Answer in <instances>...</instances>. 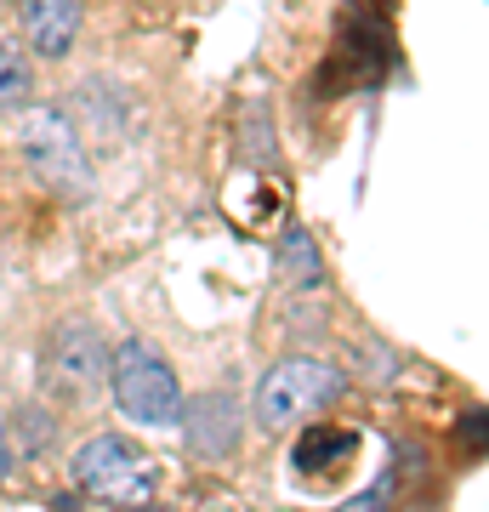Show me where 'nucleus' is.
Segmentation results:
<instances>
[{
  "label": "nucleus",
  "instance_id": "nucleus-1",
  "mask_svg": "<svg viewBox=\"0 0 489 512\" xmlns=\"http://www.w3.org/2000/svg\"><path fill=\"white\" fill-rule=\"evenodd\" d=\"M347 393V376L330 359H308V353H296V359H279V365L256 382V421L268 427V433H285V427H302L313 421L325 404H336Z\"/></svg>",
  "mask_w": 489,
  "mask_h": 512
},
{
  "label": "nucleus",
  "instance_id": "nucleus-2",
  "mask_svg": "<svg viewBox=\"0 0 489 512\" xmlns=\"http://www.w3.org/2000/svg\"><path fill=\"white\" fill-rule=\"evenodd\" d=\"M74 484L97 501H109V507H148V495L160 484V467L148 450L126 439V433H97L74 450Z\"/></svg>",
  "mask_w": 489,
  "mask_h": 512
},
{
  "label": "nucleus",
  "instance_id": "nucleus-3",
  "mask_svg": "<svg viewBox=\"0 0 489 512\" xmlns=\"http://www.w3.org/2000/svg\"><path fill=\"white\" fill-rule=\"evenodd\" d=\"M109 387H114V404H120L137 427H177L182 382H177V370L160 359V348H148V342H120V348L109 353Z\"/></svg>",
  "mask_w": 489,
  "mask_h": 512
},
{
  "label": "nucleus",
  "instance_id": "nucleus-4",
  "mask_svg": "<svg viewBox=\"0 0 489 512\" xmlns=\"http://www.w3.org/2000/svg\"><path fill=\"white\" fill-rule=\"evenodd\" d=\"M12 143H18V154L29 160V171L46 188H57V194H86L91 160H86V148H80V131L69 126V114L40 109V103L23 109L12 120Z\"/></svg>",
  "mask_w": 489,
  "mask_h": 512
},
{
  "label": "nucleus",
  "instance_id": "nucleus-5",
  "mask_svg": "<svg viewBox=\"0 0 489 512\" xmlns=\"http://www.w3.org/2000/svg\"><path fill=\"white\" fill-rule=\"evenodd\" d=\"M103 370H109V348L91 325H63L52 336V353H46V382H52L57 399H91L103 387Z\"/></svg>",
  "mask_w": 489,
  "mask_h": 512
},
{
  "label": "nucleus",
  "instance_id": "nucleus-6",
  "mask_svg": "<svg viewBox=\"0 0 489 512\" xmlns=\"http://www.w3.org/2000/svg\"><path fill=\"white\" fill-rule=\"evenodd\" d=\"M182 433H188V456L200 461H228L245 433V410L228 393H205V399H182Z\"/></svg>",
  "mask_w": 489,
  "mask_h": 512
},
{
  "label": "nucleus",
  "instance_id": "nucleus-7",
  "mask_svg": "<svg viewBox=\"0 0 489 512\" xmlns=\"http://www.w3.org/2000/svg\"><path fill=\"white\" fill-rule=\"evenodd\" d=\"M86 6L80 0H18V40L40 57H69L74 35H80Z\"/></svg>",
  "mask_w": 489,
  "mask_h": 512
},
{
  "label": "nucleus",
  "instance_id": "nucleus-8",
  "mask_svg": "<svg viewBox=\"0 0 489 512\" xmlns=\"http://www.w3.org/2000/svg\"><path fill=\"white\" fill-rule=\"evenodd\" d=\"M273 268H279V279H285V285H296V291L319 285V279H325V256H319V239H313L308 228H285L279 251H273Z\"/></svg>",
  "mask_w": 489,
  "mask_h": 512
},
{
  "label": "nucleus",
  "instance_id": "nucleus-9",
  "mask_svg": "<svg viewBox=\"0 0 489 512\" xmlns=\"http://www.w3.org/2000/svg\"><path fill=\"white\" fill-rule=\"evenodd\" d=\"M29 86H35V63H29V46H23L18 35H6L0 29V114H12L29 97Z\"/></svg>",
  "mask_w": 489,
  "mask_h": 512
},
{
  "label": "nucleus",
  "instance_id": "nucleus-10",
  "mask_svg": "<svg viewBox=\"0 0 489 512\" xmlns=\"http://www.w3.org/2000/svg\"><path fill=\"white\" fill-rule=\"evenodd\" d=\"M353 444H359V433H347V427H313L308 439L296 444V467L308 478L325 473V467H342L353 456Z\"/></svg>",
  "mask_w": 489,
  "mask_h": 512
},
{
  "label": "nucleus",
  "instance_id": "nucleus-11",
  "mask_svg": "<svg viewBox=\"0 0 489 512\" xmlns=\"http://www.w3.org/2000/svg\"><path fill=\"white\" fill-rule=\"evenodd\" d=\"M387 495H393V478H381V484H370L364 495H353L342 512H387Z\"/></svg>",
  "mask_w": 489,
  "mask_h": 512
},
{
  "label": "nucleus",
  "instance_id": "nucleus-12",
  "mask_svg": "<svg viewBox=\"0 0 489 512\" xmlns=\"http://www.w3.org/2000/svg\"><path fill=\"white\" fill-rule=\"evenodd\" d=\"M12 473V450H6V444H0V478Z\"/></svg>",
  "mask_w": 489,
  "mask_h": 512
},
{
  "label": "nucleus",
  "instance_id": "nucleus-13",
  "mask_svg": "<svg viewBox=\"0 0 489 512\" xmlns=\"http://www.w3.org/2000/svg\"><path fill=\"white\" fill-rule=\"evenodd\" d=\"M137 512H165V507H154V501H148V507H137Z\"/></svg>",
  "mask_w": 489,
  "mask_h": 512
}]
</instances>
